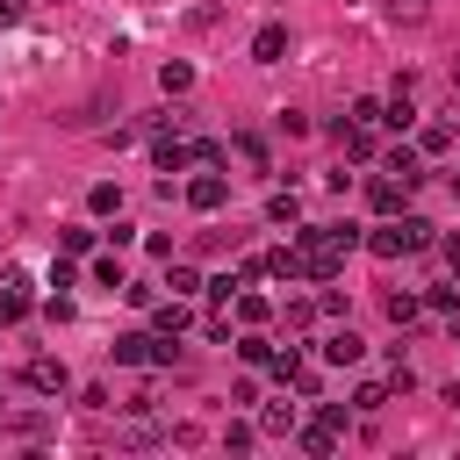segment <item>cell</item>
Here are the masks:
<instances>
[{"label": "cell", "mask_w": 460, "mask_h": 460, "mask_svg": "<svg viewBox=\"0 0 460 460\" xmlns=\"http://www.w3.org/2000/svg\"><path fill=\"white\" fill-rule=\"evenodd\" d=\"M237 352H244V359H252V367H273V345H266V338H244V345H237Z\"/></svg>", "instance_id": "obj_23"}, {"label": "cell", "mask_w": 460, "mask_h": 460, "mask_svg": "<svg viewBox=\"0 0 460 460\" xmlns=\"http://www.w3.org/2000/svg\"><path fill=\"white\" fill-rule=\"evenodd\" d=\"M280 50H288V29H280V22H266V29L252 36V58H259V65H273Z\"/></svg>", "instance_id": "obj_8"}, {"label": "cell", "mask_w": 460, "mask_h": 460, "mask_svg": "<svg viewBox=\"0 0 460 460\" xmlns=\"http://www.w3.org/2000/svg\"><path fill=\"white\" fill-rule=\"evenodd\" d=\"M22 381H29L36 395H65V381H72V374H65V359H50V352H43V359H29V374H22Z\"/></svg>", "instance_id": "obj_2"}, {"label": "cell", "mask_w": 460, "mask_h": 460, "mask_svg": "<svg viewBox=\"0 0 460 460\" xmlns=\"http://www.w3.org/2000/svg\"><path fill=\"white\" fill-rule=\"evenodd\" d=\"M359 352H367V345H359V331H331V338H323V359H331V367H352Z\"/></svg>", "instance_id": "obj_6"}, {"label": "cell", "mask_w": 460, "mask_h": 460, "mask_svg": "<svg viewBox=\"0 0 460 460\" xmlns=\"http://www.w3.org/2000/svg\"><path fill=\"white\" fill-rule=\"evenodd\" d=\"M259 431H295V402H273V410L259 417Z\"/></svg>", "instance_id": "obj_19"}, {"label": "cell", "mask_w": 460, "mask_h": 460, "mask_svg": "<svg viewBox=\"0 0 460 460\" xmlns=\"http://www.w3.org/2000/svg\"><path fill=\"white\" fill-rule=\"evenodd\" d=\"M388 172H395L402 187H417V180H424V165H417V151H388Z\"/></svg>", "instance_id": "obj_13"}, {"label": "cell", "mask_w": 460, "mask_h": 460, "mask_svg": "<svg viewBox=\"0 0 460 460\" xmlns=\"http://www.w3.org/2000/svg\"><path fill=\"white\" fill-rule=\"evenodd\" d=\"M295 216H302V201H295V187H288V194H273V201H266V223H295Z\"/></svg>", "instance_id": "obj_15"}, {"label": "cell", "mask_w": 460, "mask_h": 460, "mask_svg": "<svg viewBox=\"0 0 460 460\" xmlns=\"http://www.w3.org/2000/svg\"><path fill=\"white\" fill-rule=\"evenodd\" d=\"M352 402H359V410H381V402H388V381H367V388H359Z\"/></svg>", "instance_id": "obj_24"}, {"label": "cell", "mask_w": 460, "mask_h": 460, "mask_svg": "<svg viewBox=\"0 0 460 460\" xmlns=\"http://www.w3.org/2000/svg\"><path fill=\"white\" fill-rule=\"evenodd\" d=\"M187 201H194V208H223V201H230V187H223V172H201V180L187 187Z\"/></svg>", "instance_id": "obj_5"}, {"label": "cell", "mask_w": 460, "mask_h": 460, "mask_svg": "<svg viewBox=\"0 0 460 460\" xmlns=\"http://www.w3.org/2000/svg\"><path fill=\"white\" fill-rule=\"evenodd\" d=\"M22 309H29V273H7L0 280V323H14Z\"/></svg>", "instance_id": "obj_4"}, {"label": "cell", "mask_w": 460, "mask_h": 460, "mask_svg": "<svg viewBox=\"0 0 460 460\" xmlns=\"http://www.w3.org/2000/svg\"><path fill=\"white\" fill-rule=\"evenodd\" d=\"M187 158H194V165H216V158H223V144H208V137H194V144H187Z\"/></svg>", "instance_id": "obj_21"}, {"label": "cell", "mask_w": 460, "mask_h": 460, "mask_svg": "<svg viewBox=\"0 0 460 460\" xmlns=\"http://www.w3.org/2000/svg\"><path fill=\"white\" fill-rule=\"evenodd\" d=\"M158 86H165V93H187V86H194V65H187V58H165V65H158Z\"/></svg>", "instance_id": "obj_10"}, {"label": "cell", "mask_w": 460, "mask_h": 460, "mask_svg": "<svg viewBox=\"0 0 460 460\" xmlns=\"http://www.w3.org/2000/svg\"><path fill=\"white\" fill-rule=\"evenodd\" d=\"M331 137L345 144V158H374V122H338Z\"/></svg>", "instance_id": "obj_3"}, {"label": "cell", "mask_w": 460, "mask_h": 460, "mask_svg": "<svg viewBox=\"0 0 460 460\" xmlns=\"http://www.w3.org/2000/svg\"><path fill=\"white\" fill-rule=\"evenodd\" d=\"M237 316H244V323H266L273 302H266V295H237Z\"/></svg>", "instance_id": "obj_18"}, {"label": "cell", "mask_w": 460, "mask_h": 460, "mask_svg": "<svg viewBox=\"0 0 460 460\" xmlns=\"http://www.w3.org/2000/svg\"><path fill=\"white\" fill-rule=\"evenodd\" d=\"M381 122H388V129H410V122H417V108H410V93H402V86H395V101L381 108Z\"/></svg>", "instance_id": "obj_12"}, {"label": "cell", "mask_w": 460, "mask_h": 460, "mask_svg": "<svg viewBox=\"0 0 460 460\" xmlns=\"http://www.w3.org/2000/svg\"><path fill=\"white\" fill-rule=\"evenodd\" d=\"M165 288H172V295H194V288H208V280H201L194 266H172V273H165Z\"/></svg>", "instance_id": "obj_17"}, {"label": "cell", "mask_w": 460, "mask_h": 460, "mask_svg": "<svg viewBox=\"0 0 460 460\" xmlns=\"http://www.w3.org/2000/svg\"><path fill=\"white\" fill-rule=\"evenodd\" d=\"M58 244L79 259V252H93V230H79V223H72V230H58Z\"/></svg>", "instance_id": "obj_20"}, {"label": "cell", "mask_w": 460, "mask_h": 460, "mask_svg": "<svg viewBox=\"0 0 460 460\" xmlns=\"http://www.w3.org/2000/svg\"><path fill=\"white\" fill-rule=\"evenodd\" d=\"M402 194H410V187H402V180H395V172H388V180H374V187H367V201H374V208H381V216H395V208H402Z\"/></svg>", "instance_id": "obj_9"}, {"label": "cell", "mask_w": 460, "mask_h": 460, "mask_svg": "<svg viewBox=\"0 0 460 460\" xmlns=\"http://www.w3.org/2000/svg\"><path fill=\"white\" fill-rule=\"evenodd\" d=\"M446 259H453V266H460V237H446Z\"/></svg>", "instance_id": "obj_27"}, {"label": "cell", "mask_w": 460, "mask_h": 460, "mask_svg": "<svg viewBox=\"0 0 460 460\" xmlns=\"http://www.w3.org/2000/svg\"><path fill=\"white\" fill-rule=\"evenodd\" d=\"M417 309H424V302H417V295H388V316H395V323H410V316H417Z\"/></svg>", "instance_id": "obj_22"}, {"label": "cell", "mask_w": 460, "mask_h": 460, "mask_svg": "<svg viewBox=\"0 0 460 460\" xmlns=\"http://www.w3.org/2000/svg\"><path fill=\"white\" fill-rule=\"evenodd\" d=\"M22 7H29V0H0V29H14V22H22Z\"/></svg>", "instance_id": "obj_26"}, {"label": "cell", "mask_w": 460, "mask_h": 460, "mask_svg": "<svg viewBox=\"0 0 460 460\" xmlns=\"http://www.w3.org/2000/svg\"><path fill=\"white\" fill-rule=\"evenodd\" d=\"M151 323H158V338H180V331H187V309H180V302H158Z\"/></svg>", "instance_id": "obj_11"}, {"label": "cell", "mask_w": 460, "mask_h": 460, "mask_svg": "<svg viewBox=\"0 0 460 460\" xmlns=\"http://www.w3.org/2000/svg\"><path fill=\"white\" fill-rule=\"evenodd\" d=\"M331 446H338V417L323 410L316 424H302V453H331Z\"/></svg>", "instance_id": "obj_7"}, {"label": "cell", "mask_w": 460, "mask_h": 460, "mask_svg": "<svg viewBox=\"0 0 460 460\" xmlns=\"http://www.w3.org/2000/svg\"><path fill=\"white\" fill-rule=\"evenodd\" d=\"M424 244H431V223H424V216L381 223V230L367 237V252H374V259H402V252H424Z\"/></svg>", "instance_id": "obj_1"}, {"label": "cell", "mask_w": 460, "mask_h": 460, "mask_svg": "<svg viewBox=\"0 0 460 460\" xmlns=\"http://www.w3.org/2000/svg\"><path fill=\"white\" fill-rule=\"evenodd\" d=\"M388 14L395 22H424V0H388Z\"/></svg>", "instance_id": "obj_25"}, {"label": "cell", "mask_w": 460, "mask_h": 460, "mask_svg": "<svg viewBox=\"0 0 460 460\" xmlns=\"http://www.w3.org/2000/svg\"><path fill=\"white\" fill-rule=\"evenodd\" d=\"M86 208H93V216H115V208H122V194H115V187H108V180H101V187H93V194H86Z\"/></svg>", "instance_id": "obj_16"}, {"label": "cell", "mask_w": 460, "mask_h": 460, "mask_svg": "<svg viewBox=\"0 0 460 460\" xmlns=\"http://www.w3.org/2000/svg\"><path fill=\"white\" fill-rule=\"evenodd\" d=\"M446 144H453V122H424L417 129V151H446Z\"/></svg>", "instance_id": "obj_14"}, {"label": "cell", "mask_w": 460, "mask_h": 460, "mask_svg": "<svg viewBox=\"0 0 460 460\" xmlns=\"http://www.w3.org/2000/svg\"><path fill=\"white\" fill-rule=\"evenodd\" d=\"M453 93H460V65H453Z\"/></svg>", "instance_id": "obj_28"}]
</instances>
